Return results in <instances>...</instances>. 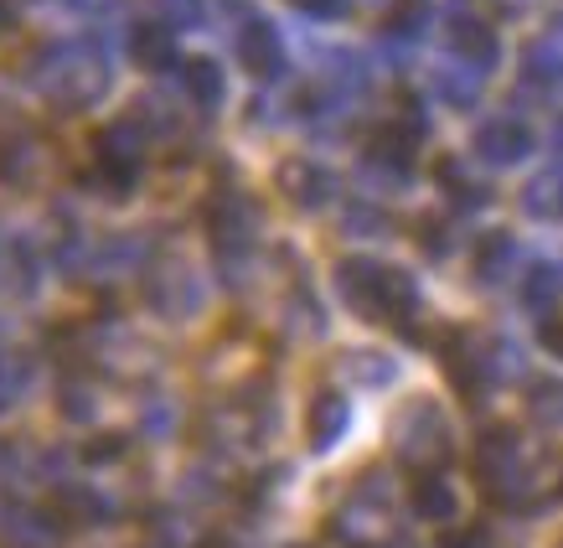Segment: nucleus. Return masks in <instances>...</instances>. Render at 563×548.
Listing matches in <instances>:
<instances>
[{
  "label": "nucleus",
  "mask_w": 563,
  "mask_h": 548,
  "mask_svg": "<svg viewBox=\"0 0 563 548\" xmlns=\"http://www.w3.org/2000/svg\"><path fill=\"white\" fill-rule=\"evenodd\" d=\"M440 548H492V528L486 523H465V528H444Z\"/></svg>",
  "instance_id": "obj_13"
},
{
  "label": "nucleus",
  "mask_w": 563,
  "mask_h": 548,
  "mask_svg": "<svg viewBox=\"0 0 563 548\" xmlns=\"http://www.w3.org/2000/svg\"><path fill=\"white\" fill-rule=\"evenodd\" d=\"M553 295H559V280H553V270H538L528 280V306H553Z\"/></svg>",
  "instance_id": "obj_15"
},
{
  "label": "nucleus",
  "mask_w": 563,
  "mask_h": 548,
  "mask_svg": "<svg viewBox=\"0 0 563 548\" xmlns=\"http://www.w3.org/2000/svg\"><path fill=\"white\" fill-rule=\"evenodd\" d=\"M409 502H413V513L429 517V523H450V517L461 513V497H455V486L440 471H419L409 486Z\"/></svg>",
  "instance_id": "obj_5"
},
{
  "label": "nucleus",
  "mask_w": 563,
  "mask_h": 548,
  "mask_svg": "<svg viewBox=\"0 0 563 548\" xmlns=\"http://www.w3.org/2000/svg\"><path fill=\"white\" fill-rule=\"evenodd\" d=\"M26 383H32V368L26 362H0V409H11V404H21L26 398Z\"/></svg>",
  "instance_id": "obj_11"
},
{
  "label": "nucleus",
  "mask_w": 563,
  "mask_h": 548,
  "mask_svg": "<svg viewBox=\"0 0 563 548\" xmlns=\"http://www.w3.org/2000/svg\"><path fill=\"white\" fill-rule=\"evenodd\" d=\"M528 414L538 425H563V383L559 377H538L528 388Z\"/></svg>",
  "instance_id": "obj_9"
},
{
  "label": "nucleus",
  "mask_w": 563,
  "mask_h": 548,
  "mask_svg": "<svg viewBox=\"0 0 563 548\" xmlns=\"http://www.w3.org/2000/svg\"><path fill=\"white\" fill-rule=\"evenodd\" d=\"M543 347L563 358V316H548V321H543Z\"/></svg>",
  "instance_id": "obj_19"
},
{
  "label": "nucleus",
  "mask_w": 563,
  "mask_h": 548,
  "mask_svg": "<svg viewBox=\"0 0 563 548\" xmlns=\"http://www.w3.org/2000/svg\"><path fill=\"white\" fill-rule=\"evenodd\" d=\"M331 538L346 548H383L393 538V507H388V486L377 476H362L352 486V497L336 507L331 517Z\"/></svg>",
  "instance_id": "obj_2"
},
{
  "label": "nucleus",
  "mask_w": 563,
  "mask_h": 548,
  "mask_svg": "<svg viewBox=\"0 0 563 548\" xmlns=\"http://www.w3.org/2000/svg\"><path fill=\"white\" fill-rule=\"evenodd\" d=\"M481 151L492 155V161H517V155L528 151V135H522L517 124H492V130L481 135Z\"/></svg>",
  "instance_id": "obj_10"
},
{
  "label": "nucleus",
  "mask_w": 563,
  "mask_h": 548,
  "mask_svg": "<svg viewBox=\"0 0 563 548\" xmlns=\"http://www.w3.org/2000/svg\"><path fill=\"white\" fill-rule=\"evenodd\" d=\"M120 450H124V435H99L93 446H84V461H88V465H99V461H114Z\"/></svg>",
  "instance_id": "obj_17"
},
{
  "label": "nucleus",
  "mask_w": 563,
  "mask_h": 548,
  "mask_svg": "<svg viewBox=\"0 0 563 548\" xmlns=\"http://www.w3.org/2000/svg\"><path fill=\"white\" fill-rule=\"evenodd\" d=\"M243 63H249V73H258V78H274V73H279V36H274L264 21H254V26L243 32Z\"/></svg>",
  "instance_id": "obj_7"
},
{
  "label": "nucleus",
  "mask_w": 563,
  "mask_h": 548,
  "mask_svg": "<svg viewBox=\"0 0 563 548\" xmlns=\"http://www.w3.org/2000/svg\"><path fill=\"white\" fill-rule=\"evenodd\" d=\"M279 182H285V191H290L295 202H306V207H316V202H325V172H316V166H306V161H295V166H285L279 172Z\"/></svg>",
  "instance_id": "obj_8"
},
{
  "label": "nucleus",
  "mask_w": 563,
  "mask_h": 548,
  "mask_svg": "<svg viewBox=\"0 0 563 548\" xmlns=\"http://www.w3.org/2000/svg\"><path fill=\"white\" fill-rule=\"evenodd\" d=\"M52 507L68 517V523H93V528L114 523V507H109V497H103V492H93V486H63V492L52 497Z\"/></svg>",
  "instance_id": "obj_6"
},
{
  "label": "nucleus",
  "mask_w": 563,
  "mask_h": 548,
  "mask_svg": "<svg viewBox=\"0 0 563 548\" xmlns=\"http://www.w3.org/2000/svg\"><path fill=\"white\" fill-rule=\"evenodd\" d=\"M57 398H63V414H68V419H88V414H93V398H88L78 383H68Z\"/></svg>",
  "instance_id": "obj_18"
},
{
  "label": "nucleus",
  "mask_w": 563,
  "mask_h": 548,
  "mask_svg": "<svg viewBox=\"0 0 563 548\" xmlns=\"http://www.w3.org/2000/svg\"><path fill=\"white\" fill-rule=\"evenodd\" d=\"M476 476H481V486H486V497L492 502H517L522 492H528L532 471H522V435H517L512 425H492L486 435H481Z\"/></svg>",
  "instance_id": "obj_3"
},
{
  "label": "nucleus",
  "mask_w": 563,
  "mask_h": 548,
  "mask_svg": "<svg viewBox=\"0 0 563 548\" xmlns=\"http://www.w3.org/2000/svg\"><path fill=\"white\" fill-rule=\"evenodd\" d=\"M135 52H140V63H145V68H161V63H172V36L155 32V26H145V32L135 36Z\"/></svg>",
  "instance_id": "obj_12"
},
{
  "label": "nucleus",
  "mask_w": 563,
  "mask_h": 548,
  "mask_svg": "<svg viewBox=\"0 0 563 548\" xmlns=\"http://www.w3.org/2000/svg\"><path fill=\"white\" fill-rule=\"evenodd\" d=\"M455 47L476 52V63H486V57H492V36H486V26H461V32H455Z\"/></svg>",
  "instance_id": "obj_16"
},
{
  "label": "nucleus",
  "mask_w": 563,
  "mask_h": 548,
  "mask_svg": "<svg viewBox=\"0 0 563 548\" xmlns=\"http://www.w3.org/2000/svg\"><path fill=\"white\" fill-rule=\"evenodd\" d=\"M450 419L434 398H413L409 409L398 414V425H393V450H398V461L413 465V471H440L450 461Z\"/></svg>",
  "instance_id": "obj_1"
},
{
  "label": "nucleus",
  "mask_w": 563,
  "mask_h": 548,
  "mask_svg": "<svg viewBox=\"0 0 563 548\" xmlns=\"http://www.w3.org/2000/svg\"><path fill=\"white\" fill-rule=\"evenodd\" d=\"M346 425H352V409H346V398L336 388H321V394L310 398V419H306L310 450H331L346 435Z\"/></svg>",
  "instance_id": "obj_4"
},
{
  "label": "nucleus",
  "mask_w": 563,
  "mask_h": 548,
  "mask_svg": "<svg viewBox=\"0 0 563 548\" xmlns=\"http://www.w3.org/2000/svg\"><path fill=\"white\" fill-rule=\"evenodd\" d=\"M187 84H191V94H197L202 103H218L222 78H218V68H212V63H191V68H187Z\"/></svg>",
  "instance_id": "obj_14"
}]
</instances>
